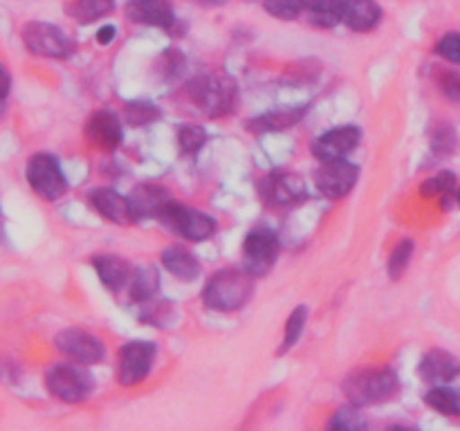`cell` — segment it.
<instances>
[{"instance_id": "f35d334b", "label": "cell", "mask_w": 460, "mask_h": 431, "mask_svg": "<svg viewBox=\"0 0 460 431\" xmlns=\"http://www.w3.org/2000/svg\"><path fill=\"white\" fill-rule=\"evenodd\" d=\"M0 112H3V97H0Z\"/></svg>"}, {"instance_id": "4fadbf2b", "label": "cell", "mask_w": 460, "mask_h": 431, "mask_svg": "<svg viewBox=\"0 0 460 431\" xmlns=\"http://www.w3.org/2000/svg\"><path fill=\"white\" fill-rule=\"evenodd\" d=\"M359 142H362V130H359V126L346 124L319 135L313 142V146H310V151H313V155L319 162L341 160V157H349L359 146Z\"/></svg>"}, {"instance_id": "7402d4cb", "label": "cell", "mask_w": 460, "mask_h": 431, "mask_svg": "<svg viewBox=\"0 0 460 431\" xmlns=\"http://www.w3.org/2000/svg\"><path fill=\"white\" fill-rule=\"evenodd\" d=\"M382 22V7L377 0H346L344 25L349 30L367 34Z\"/></svg>"}, {"instance_id": "ac0fdd59", "label": "cell", "mask_w": 460, "mask_h": 431, "mask_svg": "<svg viewBox=\"0 0 460 431\" xmlns=\"http://www.w3.org/2000/svg\"><path fill=\"white\" fill-rule=\"evenodd\" d=\"M171 200V193L160 184H139L128 196L135 220H160L162 211Z\"/></svg>"}, {"instance_id": "9a60e30c", "label": "cell", "mask_w": 460, "mask_h": 431, "mask_svg": "<svg viewBox=\"0 0 460 431\" xmlns=\"http://www.w3.org/2000/svg\"><path fill=\"white\" fill-rule=\"evenodd\" d=\"M418 375L431 386L449 384L460 375V359L449 350L431 348L429 353L422 355L420 364H418Z\"/></svg>"}, {"instance_id": "3957f363", "label": "cell", "mask_w": 460, "mask_h": 431, "mask_svg": "<svg viewBox=\"0 0 460 431\" xmlns=\"http://www.w3.org/2000/svg\"><path fill=\"white\" fill-rule=\"evenodd\" d=\"M187 97L205 117H225L236 106V85L223 75H200L189 81Z\"/></svg>"}, {"instance_id": "9c48e42d", "label": "cell", "mask_w": 460, "mask_h": 431, "mask_svg": "<svg viewBox=\"0 0 460 431\" xmlns=\"http://www.w3.org/2000/svg\"><path fill=\"white\" fill-rule=\"evenodd\" d=\"M279 251H281V245H279L277 233L265 224H259L250 229L243 241V268L254 277H263L274 268Z\"/></svg>"}, {"instance_id": "4316f807", "label": "cell", "mask_w": 460, "mask_h": 431, "mask_svg": "<svg viewBox=\"0 0 460 431\" xmlns=\"http://www.w3.org/2000/svg\"><path fill=\"white\" fill-rule=\"evenodd\" d=\"M305 323H308V308H305V305H296L286 321V330H283V341L281 346H279V355H286L288 350L295 348L296 341L304 335Z\"/></svg>"}, {"instance_id": "2e32d148", "label": "cell", "mask_w": 460, "mask_h": 431, "mask_svg": "<svg viewBox=\"0 0 460 431\" xmlns=\"http://www.w3.org/2000/svg\"><path fill=\"white\" fill-rule=\"evenodd\" d=\"M126 16L135 25L160 27V30H171L178 21L171 0H128Z\"/></svg>"}, {"instance_id": "44dd1931", "label": "cell", "mask_w": 460, "mask_h": 431, "mask_svg": "<svg viewBox=\"0 0 460 431\" xmlns=\"http://www.w3.org/2000/svg\"><path fill=\"white\" fill-rule=\"evenodd\" d=\"M162 265L171 277H175L182 283H193L200 277V260L182 245H171L162 251Z\"/></svg>"}, {"instance_id": "74e56055", "label": "cell", "mask_w": 460, "mask_h": 431, "mask_svg": "<svg viewBox=\"0 0 460 431\" xmlns=\"http://www.w3.org/2000/svg\"><path fill=\"white\" fill-rule=\"evenodd\" d=\"M193 3L202 4V7H223V4H227L229 0H193Z\"/></svg>"}, {"instance_id": "8d00e7d4", "label": "cell", "mask_w": 460, "mask_h": 431, "mask_svg": "<svg viewBox=\"0 0 460 431\" xmlns=\"http://www.w3.org/2000/svg\"><path fill=\"white\" fill-rule=\"evenodd\" d=\"M9 90H12V75H9L7 67L0 63V97H7Z\"/></svg>"}, {"instance_id": "5bb4252c", "label": "cell", "mask_w": 460, "mask_h": 431, "mask_svg": "<svg viewBox=\"0 0 460 431\" xmlns=\"http://www.w3.org/2000/svg\"><path fill=\"white\" fill-rule=\"evenodd\" d=\"M85 137L93 146L102 148V151H115L124 139V124H121L119 115L112 110L93 112V117L85 124Z\"/></svg>"}, {"instance_id": "d6986e66", "label": "cell", "mask_w": 460, "mask_h": 431, "mask_svg": "<svg viewBox=\"0 0 460 431\" xmlns=\"http://www.w3.org/2000/svg\"><path fill=\"white\" fill-rule=\"evenodd\" d=\"M93 268L106 290L119 292L124 290V287H128L130 274H133V265H130L126 259H121V256L97 254L93 259Z\"/></svg>"}, {"instance_id": "cb8c5ba5", "label": "cell", "mask_w": 460, "mask_h": 431, "mask_svg": "<svg viewBox=\"0 0 460 431\" xmlns=\"http://www.w3.org/2000/svg\"><path fill=\"white\" fill-rule=\"evenodd\" d=\"M346 0H308L305 3V16L319 30H332L344 22Z\"/></svg>"}, {"instance_id": "4dcf8cb0", "label": "cell", "mask_w": 460, "mask_h": 431, "mask_svg": "<svg viewBox=\"0 0 460 431\" xmlns=\"http://www.w3.org/2000/svg\"><path fill=\"white\" fill-rule=\"evenodd\" d=\"M162 117V110L148 101H130L124 106V121L128 126H148Z\"/></svg>"}, {"instance_id": "d4e9b609", "label": "cell", "mask_w": 460, "mask_h": 431, "mask_svg": "<svg viewBox=\"0 0 460 431\" xmlns=\"http://www.w3.org/2000/svg\"><path fill=\"white\" fill-rule=\"evenodd\" d=\"M112 12H115V0H72L67 4V13L79 25H93V22L111 16Z\"/></svg>"}, {"instance_id": "d590c367", "label": "cell", "mask_w": 460, "mask_h": 431, "mask_svg": "<svg viewBox=\"0 0 460 431\" xmlns=\"http://www.w3.org/2000/svg\"><path fill=\"white\" fill-rule=\"evenodd\" d=\"M115 36H117L115 25H106V27H102V30L97 31V43L99 45H111L112 40H115Z\"/></svg>"}, {"instance_id": "83f0119b", "label": "cell", "mask_w": 460, "mask_h": 431, "mask_svg": "<svg viewBox=\"0 0 460 431\" xmlns=\"http://www.w3.org/2000/svg\"><path fill=\"white\" fill-rule=\"evenodd\" d=\"M175 142L182 155H196L207 144V130L200 124H180L175 130Z\"/></svg>"}, {"instance_id": "e575fe53", "label": "cell", "mask_w": 460, "mask_h": 431, "mask_svg": "<svg viewBox=\"0 0 460 431\" xmlns=\"http://www.w3.org/2000/svg\"><path fill=\"white\" fill-rule=\"evenodd\" d=\"M434 49L440 58L454 63V66H460V31H447V34L436 43Z\"/></svg>"}, {"instance_id": "ab89813d", "label": "cell", "mask_w": 460, "mask_h": 431, "mask_svg": "<svg viewBox=\"0 0 460 431\" xmlns=\"http://www.w3.org/2000/svg\"><path fill=\"white\" fill-rule=\"evenodd\" d=\"M458 202H460V191H458Z\"/></svg>"}, {"instance_id": "8992f818", "label": "cell", "mask_w": 460, "mask_h": 431, "mask_svg": "<svg viewBox=\"0 0 460 431\" xmlns=\"http://www.w3.org/2000/svg\"><path fill=\"white\" fill-rule=\"evenodd\" d=\"M22 45L27 48V52H31L34 57L43 58H67L75 52V43L70 40V36L61 30L58 25L45 21H31L22 27L21 31Z\"/></svg>"}, {"instance_id": "277c9868", "label": "cell", "mask_w": 460, "mask_h": 431, "mask_svg": "<svg viewBox=\"0 0 460 431\" xmlns=\"http://www.w3.org/2000/svg\"><path fill=\"white\" fill-rule=\"evenodd\" d=\"M45 386L49 395L66 404H79L93 395L94 377L85 371L84 364L75 362H58L48 368L45 373Z\"/></svg>"}, {"instance_id": "7a4b0ae2", "label": "cell", "mask_w": 460, "mask_h": 431, "mask_svg": "<svg viewBox=\"0 0 460 431\" xmlns=\"http://www.w3.org/2000/svg\"><path fill=\"white\" fill-rule=\"evenodd\" d=\"M344 393L355 407H377L400 393V377L394 368L386 366L359 368L344 380Z\"/></svg>"}, {"instance_id": "5b68a950", "label": "cell", "mask_w": 460, "mask_h": 431, "mask_svg": "<svg viewBox=\"0 0 460 431\" xmlns=\"http://www.w3.org/2000/svg\"><path fill=\"white\" fill-rule=\"evenodd\" d=\"M160 223L164 224L169 232H173L175 236L184 238L189 242H205L218 229L214 216H209L207 211L193 209V207L180 205V202L171 200L166 205V209L162 211Z\"/></svg>"}, {"instance_id": "836d02e7", "label": "cell", "mask_w": 460, "mask_h": 431, "mask_svg": "<svg viewBox=\"0 0 460 431\" xmlns=\"http://www.w3.org/2000/svg\"><path fill=\"white\" fill-rule=\"evenodd\" d=\"M458 146V135L454 133V128L449 124H440L438 128L431 133V148H434L438 155H452Z\"/></svg>"}, {"instance_id": "1f68e13d", "label": "cell", "mask_w": 460, "mask_h": 431, "mask_svg": "<svg viewBox=\"0 0 460 431\" xmlns=\"http://www.w3.org/2000/svg\"><path fill=\"white\" fill-rule=\"evenodd\" d=\"M305 3L308 0H263V7L277 21H295L305 12Z\"/></svg>"}, {"instance_id": "d6a6232c", "label": "cell", "mask_w": 460, "mask_h": 431, "mask_svg": "<svg viewBox=\"0 0 460 431\" xmlns=\"http://www.w3.org/2000/svg\"><path fill=\"white\" fill-rule=\"evenodd\" d=\"M454 187H456V175L452 171H440L438 175L422 184L420 193L425 198H447L454 191Z\"/></svg>"}, {"instance_id": "7c38bea8", "label": "cell", "mask_w": 460, "mask_h": 431, "mask_svg": "<svg viewBox=\"0 0 460 431\" xmlns=\"http://www.w3.org/2000/svg\"><path fill=\"white\" fill-rule=\"evenodd\" d=\"M261 198L272 209H288L305 200V182L292 171H272L261 180Z\"/></svg>"}, {"instance_id": "f546056e", "label": "cell", "mask_w": 460, "mask_h": 431, "mask_svg": "<svg viewBox=\"0 0 460 431\" xmlns=\"http://www.w3.org/2000/svg\"><path fill=\"white\" fill-rule=\"evenodd\" d=\"M413 250H416V245H413L411 238H402V241H400L398 245H395L394 250H391V256H389V263H386V269H389V277L394 278V281H400V278L404 277V272H407L409 263H411Z\"/></svg>"}, {"instance_id": "ffe728a7", "label": "cell", "mask_w": 460, "mask_h": 431, "mask_svg": "<svg viewBox=\"0 0 460 431\" xmlns=\"http://www.w3.org/2000/svg\"><path fill=\"white\" fill-rule=\"evenodd\" d=\"M305 112H308V106H304V103L288 108H274V110L263 112V115L247 121V128L254 130V133H281V130L295 128L304 119Z\"/></svg>"}, {"instance_id": "ba28073f", "label": "cell", "mask_w": 460, "mask_h": 431, "mask_svg": "<svg viewBox=\"0 0 460 431\" xmlns=\"http://www.w3.org/2000/svg\"><path fill=\"white\" fill-rule=\"evenodd\" d=\"M157 346L153 341L133 339L117 350V382L121 386L142 384L153 371Z\"/></svg>"}, {"instance_id": "52a82bcc", "label": "cell", "mask_w": 460, "mask_h": 431, "mask_svg": "<svg viewBox=\"0 0 460 431\" xmlns=\"http://www.w3.org/2000/svg\"><path fill=\"white\" fill-rule=\"evenodd\" d=\"M27 182H30L31 191L39 198L48 202H57L58 198L66 196L67 180L63 175L61 164L49 153H36L27 162Z\"/></svg>"}, {"instance_id": "603a6c76", "label": "cell", "mask_w": 460, "mask_h": 431, "mask_svg": "<svg viewBox=\"0 0 460 431\" xmlns=\"http://www.w3.org/2000/svg\"><path fill=\"white\" fill-rule=\"evenodd\" d=\"M160 269L155 265H139V268H133V274H130L128 281V296L135 303H146L155 296L157 287H160Z\"/></svg>"}, {"instance_id": "30bf717a", "label": "cell", "mask_w": 460, "mask_h": 431, "mask_svg": "<svg viewBox=\"0 0 460 431\" xmlns=\"http://www.w3.org/2000/svg\"><path fill=\"white\" fill-rule=\"evenodd\" d=\"M54 346L58 353L66 359L75 364H84V366H94L102 364L106 357V346L93 332L84 330V328H63L57 337H54Z\"/></svg>"}, {"instance_id": "6da1fadb", "label": "cell", "mask_w": 460, "mask_h": 431, "mask_svg": "<svg viewBox=\"0 0 460 431\" xmlns=\"http://www.w3.org/2000/svg\"><path fill=\"white\" fill-rule=\"evenodd\" d=\"M254 274L245 268H223L207 281L202 290V303L214 312H236L245 308L254 296Z\"/></svg>"}, {"instance_id": "484cf974", "label": "cell", "mask_w": 460, "mask_h": 431, "mask_svg": "<svg viewBox=\"0 0 460 431\" xmlns=\"http://www.w3.org/2000/svg\"><path fill=\"white\" fill-rule=\"evenodd\" d=\"M425 404L443 416H460V391L449 389L447 384L434 386L425 393Z\"/></svg>"}, {"instance_id": "e0dca14e", "label": "cell", "mask_w": 460, "mask_h": 431, "mask_svg": "<svg viewBox=\"0 0 460 431\" xmlns=\"http://www.w3.org/2000/svg\"><path fill=\"white\" fill-rule=\"evenodd\" d=\"M93 209L102 216L103 220L112 224H130L135 223V216L130 211L128 196H121L119 191H115L112 187H97L90 191L88 196Z\"/></svg>"}, {"instance_id": "8fae6325", "label": "cell", "mask_w": 460, "mask_h": 431, "mask_svg": "<svg viewBox=\"0 0 460 431\" xmlns=\"http://www.w3.org/2000/svg\"><path fill=\"white\" fill-rule=\"evenodd\" d=\"M359 180V166L349 162L346 157L341 160H326L314 171V184L317 191L328 200H341L355 189Z\"/></svg>"}, {"instance_id": "f1b7e54d", "label": "cell", "mask_w": 460, "mask_h": 431, "mask_svg": "<svg viewBox=\"0 0 460 431\" xmlns=\"http://www.w3.org/2000/svg\"><path fill=\"white\" fill-rule=\"evenodd\" d=\"M328 429L332 431H359L367 429V420H364V413L359 411V407L355 404H346V407L337 409L332 413L331 422H328Z\"/></svg>"}]
</instances>
